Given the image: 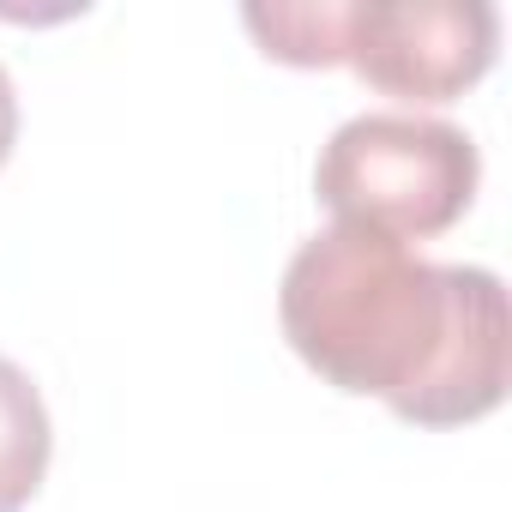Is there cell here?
I'll list each match as a JSON object with an SVG mask.
<instances>
[{
    "label": "cell",
    "mask_w": 512,
    "mask_h": 512,
    "mask_svg": "<svg viewBox=\"0 0 512 512\" xmlns=\"http://www.w3.org/2000/svg\"><path fill=\"white\" fill-rule=\"evenodd\" d=\"M278 320L326 386L386 398L416 428H464L506 398V284L488 266H428L380 229L308 235L284 266Z\"/></svg>",
    "instance_id": "6da1fadb"
},
{
    "label": "cell",
    "mask_w": 512,
    "mask_h": 512,
    "mask_svg": "<svg viewBox=\"0 0 512 512\" xmlns=\"http://www.w3.org/2000/svg\"><path fill=\"white\" fill-rule=\"evenodd\" d=\"M476 181V139L452 121L404 109L344 121L314 163V199L338 223H362L392 241L446 235L470 211Z\"/></svg>",
    "instance_id": "7a4b0ae2"
},
{
    "label": "cell",
    "mask_w": 512,
    "mask_h": 512,
    "mask_svg": "<svg viewBox=\"0 0 512 512\" xmlns=\"http://www.w3.org/2000/svg\"><path fill=\"white\" fill-rule=\"evenodd\" d=\"M500 49L488 0H356L344 7V61L362 85L404 103L464 97Z\"/></svg>",
    "instance_id": "3957f363"
},
{
    "label": "cell",
    "mask_w": 512,
    "mask_h": 512,
    "mask_svg": "<svg viewBox=\"0 0 512 512\" xmlns=\"http://www.w3.org/2000/svg\"><path fill=\"white\" fill-rule=\"evenodd\" d=\"M49 410L19 362L0 356V512H25L49 476Z\"/></svg>",
    "instance_id": "277c9868"
},
{
    "label": "cell",
    "mask_w": 512,
    "mask_h": 512,
    "mask_svg": "<svg viewBox=\"0 0 512 512\" xmlns=\"http://www.w3.org/2000/svg\"><path fill=\"white\" fill-rule=\"evenodd\" d=\"M241 25L284 67H338L344 61V7L302 0V7H247Z\"/></svg>",
    "instance_id": "5b68a950"
},
{
    "label": "cell",
    "mask_w": 512,
    "mask_h": 512,
    "mask_svg": "<svg viewBox=\"0 0 512 512\" xmlns=\"http://www.w3.org/2000/svg\"><path fill=\"white\" fill-rule=\"evenodd\" d=\"M13 139H19V91H13L7 67H0V163L13 157Z\"/></svg>",
    "instance_id": "8992f818"
}]
</instances>
